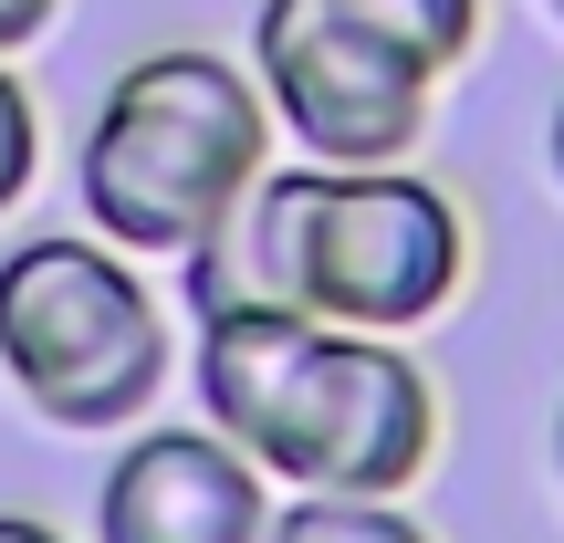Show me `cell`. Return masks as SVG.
I'll list each match as a JSON object with an SVG mask.
<instances>
[{"instance_id": "obj_12", "label": "cell", "mask_w": 564, "mask_h": 543, "mask_svg": "<svg viewBox=\"0 0 564 543\" xmlns=\"http://www.w3.org/2000/svg\"><path fill=\"white\" fill-rule=\"evenodd\" d=\"M544 158H554V188H564V105H554V126H544Z\"/></svg>"}, {"instance_id": "obj_5", "label": "cell", "mask_w": 564, "mask_h": 543, "mask_svg": "<svg viewBox=\"0 0 564 543\" xmlns=\"http://www.w3.org/2000/svg\"><path fill=\"white\" fill-rule=\"evenodd\" d=\"M251 84L314 167H408L429 137V95H440V74L398 53L356 0H262Z\"/></svg>"}, {"instance_id": "obj_3", "label": "cell", "mask_w": 564, "mask_h": 543, "mask_svg": "<svg viewBox=\"0 0 564 543\" xmlns=\"http://www.w3.org/2000/svg\"><path fill=\"white\" fill-rule=\"evenodd\" d=\"M251 293L345 335H419L470 282V209L419 167H272L251 188Z\"/></svg>"}, {"instance_id": "obj_9", "label": "cell", "mask_w": 564, "mask_h": 543, "mask_svg": "<svg viewBox=\"0 0 564 543\" xmlns=\"http://www.w3.org/2000/svg\"><path fill=\"white\" fill-rule=\"evenodd\" d=\"M32 178H42V105H32V84L0 63V220L32 199Z\"/></svg>"}, {"instance_id": "obj_13", "label": "cell", "mask_w": 564, "mask_h": 543, "mask_svg": "<svg viewBox=\"0 0 564 543\" xmlns=\"http://www.w3.org/2000/svg\"><path fill=\"white\" fill-rule=\"evenodd\" d=\"M554 470H564V408H554Z\"/></svg>"}, {"instance_id": "obj_10", "label": "cell", "mask_w": 564, "mask_h": 543, "mask_svg": "<svg viewBox=\"0 0 564 543\" xmlns=\"http://www.w3.org/2000/svg\"><path fill=\"white\" fill-rule=\"evenodd\" d=\"M53 11H63V0H0V63L32 53V42L53 32Z\"/></svg>"}, {"instance_id": "obj_1", "label": "cell", "mask_w": 564, "mask_h": 543, "mask_svg": "<svg viewBox=\"0 0 564 543\" xmlns=\"http://www.w3.org/2000/svg\"><path fill=\"white\" fill-rule=\"evenodd\" d=\"M199 419L241 439L282 491L408 502L440 460V387L398 335H345L272 293H220L199 314Z\"/></svg>"}, {"instance_id": "obj_7", "label": "cell", "mask_w": 564, "mask_h": 543, "mask_svg": "<svg viewBox=\"0 0 564 543\" xmlns=\"http://www.w3.org/2000/svg\"><path fill=\"white\" fill-rule=\"evenodd\" d=\"M262 543H440V533L377 491H282Z\"/></svg>"}, {"instance_id": "obj_2", "label": "cell", "mask_w": 564, "mask_h": 543, "mask_svg": "<svg viewBox=\"0 0 564 543\" xmlns=\"http://www.w3.org/2000/svg\"><path fill=\"white\" fill-rule=\"evenodd\" d=\"M272 137L282 126L262 84L230 53H209V42L137 53L84 126L74 158L84 220H95V241L137 251V262H199L272 178Z\"/></svg>"}, {"instance_id": "obj_14", "label": "cell", "mask_w": 564, "mask_h": 543, "mask_svg": "<svg viewBox=\"0 0 564 543\" xmlns=\"http://www.w3.org/2000/svg\"><path fill=\"white\" fill-rule=\"evenodd\" d=\"M544 11H554V21H564V0H544Z\"/></svg>"}, {"instance_id": "obj_6", "label": "cell", "mask_w": 564, "mask_h": 543, "mask_svg": "<svg viewBox=\"0 0 564 543\" xmlns=\"http://www.w3.org/2000/svg\"><path fill=\"white\" fill-rule=\"evenodd\" d=\"M272 470L220 428H137L95 491V543H262Z\"/></svg>"}, {"instance_id": "obj_8", "label": "cell", "mask_w": 564, "mask_h": 543, "mask_svg": "<svg viewBox=\"0 0 564 543\" xmlns=\"http://www.w3.org/2000/svg\"><path fill=\"white\" fill-rule=\"evenodd\" d=\"M366 21H377L387 42H398V53H419L429 74H460L470 53H481V0H356Z\"/></svg>"}, {"instance_id": "obj_4", "label": "cell", "mask_w": 564, "mask_h": 543, "mask_svg": "<svg viewBox=\"0 0 564 543\" xmlns=\"http://www.w3.org/2000/svg\"><path fill=\"white\" fill-rule=\"evenodd\" d=\"M167 366L178 345L137 251L95 230H32L21 251H0V377L42 428L116 439L158 408Z\"/></svg>"}, {"instance_id": "obj_11", "label": "cell", "mask_w": 564, "mask_h": 543, "mask_svg": "<svg viewBox=\"0 0 564 543\" xmlns=\"http://www.w3.org/2000/svg\"><path fill=\"white\" fill-rule=\"evenodd\" d=\"M0 543H63V533L42 523V512H0Z\"/></svg>"}]
</instances>
